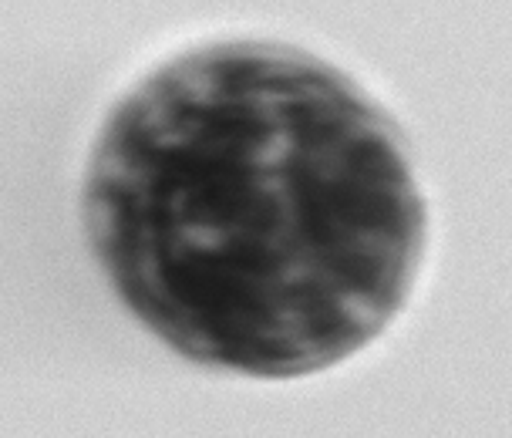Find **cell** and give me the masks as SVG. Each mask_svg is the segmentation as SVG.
I'll list each match as a JSON object with an SVG mask.
<instances>
[{"mask_svg":"<svg viewBox=\"0 0 512 438\" xmlns=\"http://www.w3.org/2000/svg\"><path fill=\"white\" fill-rule=\"evenodd\" d=\"M88 226L155 334L209 364L294 374L395 317L422 203L401 135L351 81L226 44L172 61L118 108Z\"/></svg>","mask_w":512,"mask_h":438,"instance_id":"6da1fadb","label":"cell"}]
</instances>
